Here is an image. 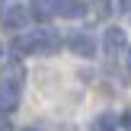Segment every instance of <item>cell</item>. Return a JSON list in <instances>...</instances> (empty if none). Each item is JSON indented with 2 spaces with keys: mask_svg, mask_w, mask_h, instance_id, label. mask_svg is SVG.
Segmentation results:
<instances>
[{
  "mask_svg": "<svg viewBox=\"0 0 131 131\" xmlns=\"http://www.w3.org/2000/svg\"><path fill=\"white\" fill-rule=\"evenodd\" d=\"M58 45H61V35L54 29H38L32 35H19L16 38L19 51H58Z\"/></svg>",
  "mask_w": 131,
  "mask_h": 131,
  "instance_id": "obj_1",
  "label": "cell"
},
{
  "mask_svg": "<svg viewBox=\"0 0 131 131\" xmlns=\"http://www.w3.org/2000/svg\"><path fill=\"white\" fill-rule=\"evenodd\" d=\"M19 80L23 70L13 67V74H6V80H0V112H13L19 102Z\"/></svg>",
  "mask_w": 131,
  "mask_h": 131,
  "instance_id": "obj_2",
  "label": "cell"
},
{
  "mask_svg": "<svg viewBox=\"0 0 131 131\" xmlns=\"http://www.w3.org/2000/svg\"><path fill=\"white\" fill-rule=\"evenodd\" d=\"M67 45H70V51H77L80 58H93L96 54V42H93L90 32H70V35H67Z\"/></svg>",
  "mask_w": 131,
  "mask_h": 131,
  "instance_id": "obj_3",
  "label": "cell"
},
{
  "mask_svg": "<svg viewBox=\"0 0 131 131\" xmlns=\"http://www.w3.org/2000/svg\"><path fill=\"white\" fill-rule=\"evenodd\" d=\"M26 23H29V10H26V6L13 3V6L3 10V26H6V29H23Z\"/></svg>",
  "mask_w": 131,
  "mask_h": 131,
  "instance_id": "obj_4",
  "label": "cell"
},
{
  "mask_svg": "<svg viewBox=\"0 0 131 131\" xmlns=\"http://www.w3.org/2000/svg\"><path fill=\"white\" fill-rule=\"evenodd\" d=\"M102 45H106V51H109V54L122 51V48H125V32H122L118 26H109V29H106V35H102Z\"/></svg>",
  "mask_w": 131,
  "mask_h": 131,
  "instance_id": "obj_5",
  "label": "cell"
},
{
  "mask_svg": "<svg viewBox=\"0 0 131 131\" xmlns=\"http://www.w3.org/2000/svg\"><path fill=\"white\" fill-rule=\"evenodd\" d=\"M83 10H86V6H83L80 0H58V16L77 19V16H83Z\"/></svg>",
  "mask_w": 131,
  "mask_h": 131,
  "instance_id": "obj_6",
  "label": "cell"
},
{
  "mask_svg": "<svg viewBox=\"0 0 131 131\" xmlns=\"http://www.w3.org/2000/svg\"><path fill=\"white\" fill-rule=\"evenodd\" d=\"M115 128H118V118L112 112H102V115H96L90 122V131H115Z\"/></svg>",
  "mask_w": 131,
  "mask_h": 131,
  "instance_id": "obj_7",
  "label": "cell"
},
{
  "mask_svg": "<svg viewBox=\"0 0 131 131\" xmlns=\"http://www.w3.org/2000/svg\"><path fill=\"white\" fill-rule=\"evenodd\" d=\"M32 13H35L38 19L58 16V0H32Z\"/></svg>",
  "mask_w": 131,
  "mask_h": 131,
  "instance_id": "obj_8",
  "label": "cell"
},
{
  "mask_svg": "<svg viewBox=\"0 0 131 131\" xmlns=\"http://www.w3.org/2000/svg\"><path fill=\"white\" fill-rule=\"evenodd\" d=\"M128 70H131V48H128Z\"/></svg>",
  "mask_w": 131,
  "mask_h": 131,
  "instance_id": "obj_9",
  "label": "cell"
},
{
  "mask_svg": "<svg viewBox=\"0 0 131 131\" xmlns=\"http://www.w3.org/2000/svg\"><path fill=\"white\" fill-rule=\"evenodd\" d=\"M23 131H38V128H23Z\"/></svg>",
  "mask_w": 131,
  "mask_h": 131,
  "instance_id": "obj_10",
  "label": "cell"
}]
</instances>
